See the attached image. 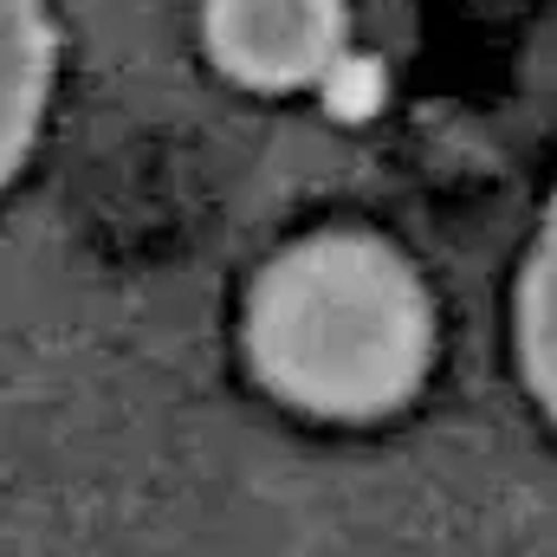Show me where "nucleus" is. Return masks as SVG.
<instances>
[{
    "label": "nucleus",
    "instance_id": "nucleus-1",
    "mask_svg": "<svg viewBox=\"0 0 557 557\" xmlns=\"http://www.w3.org/2000/svg\"><path fill=\"white\" fill-rule=\"evenodd\" d=\"M247 363L305 416H389L434 363V305L403 247L370 227L292 240L247 292Z\"/></svg>",
    "mask_w": 557,
    "mask_h": 557
},
{
    "label": "nucleus",
    "instance_id": "nucleus-2",
    "mask_svg": "<svg viewBox=\"0 0 557 557\" xmlns=\"http://www.w3.org/2000/svg\"><path fill=\"white\" fill-rule=\"evenodd\" d=\"M344 0H201V33L214 65L253 91L324 85L344 59Z\"/></svg>",
    "mask_w": 557,
    "mask_h": 557
},
{
    "label": "nucleus",
    "instance_id": "nucleus-3",
    "mask_svg": "<svg viewBox=\"0 0 557 557\" xmlns=\"http://www.w3.org/2000/svg\"><path fill=\"white\" fill-rule=\"evenodd\" d=\"M52 7L46 0H0V195L26 169L46 104H52Z\"/></svg>",
    "mask_w": 557,
    "mask_h": 557
},
{
    "label": "nucleus",
    "instance_id": "nucleus-4",
    "mask_svg": "<svg viewBox=\"0 0 557 557\" xmlns=\"http://www.w3.org/2000/svg\"><path fill=\"white\" fill-rule=\"evenodd\" d=\"M552 227L539 234L525 273H519V298H512V344H519V370H525V389L539 403H552L557 370H552Z\"/></svg>",
    "mask_w": 557,
    "mask_h": 557
},
{
    "label": "nucleus",
    "instance_id": "nucleus-5",
    "mask_svg": "<svg viewBox=\"0 0 557 557\" xmlns=\"http://www.w3.org/2000/svg\"><path fill=\"white\" fill-rule=\"evenodd\" d=\"M324 91H331V111H337V117H363V111H376V98H383V72L363 65V59H337V65L324 72Z\"/></svg>",
    "mask_w": 557,
    "mask_h": 557
}]
</instances>
